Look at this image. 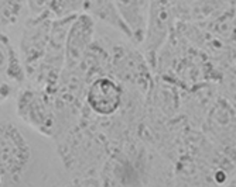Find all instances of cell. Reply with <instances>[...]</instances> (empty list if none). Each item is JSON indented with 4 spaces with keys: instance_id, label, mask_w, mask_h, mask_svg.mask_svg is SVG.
Instances as JSON below:
<instances>
[{
    "instance_id": "obj_4",
    "label": "cell",
    "mask_w": 236,
    "mask_h": 187,
    "mask_svg": "<svg viewBox=\"0 0 236 187\" xmlns=\"http://www.w3.org/2000/svg\"><path fill=\"white\" fill-rule=\"evenodd\" d=\"M54 18L45 11L37 16H27L23 26V32L20 37L18 55L23 62L27 80L34 82L40 65L44 59L50 41V32Z\"/></svg>"
},
{
    "instance_id": "obj_1",
    "label": "cell",
    "mask_w": 236,
    "mask_h": 187,
    "mask_svg": "<svg viewBox=\"0 0 236 187\" xmlns=\"http://www.w3.org/2000/svg\"><path fill=\"white\" fill-rule=\"evenodd\" d=\"M103 134L95 115L83 106L78 124L55 141L58 155L66 172L74 177H95L103 163Z\"/></svg>"
},
{
    "instance_id": "obj_2",
    "label": "cell",
    "mask_w": 236,
    "mask_h": 187,
    "mask_svg": "<svg viewBox=\"0 0 236 187\" xmlns=\"http://www.w3.org/2000/svg\"><path fill=\"white\" fill-rule=\"evenodd\" d=\"M33 158V149L21 130L9 120L0 121V187L17 186Z\"/></svg>"
},
{
    "instance_id": "obj_10",
    "label": "cell",
    "mask_w": 236,
    "mask_h": 187,
    "mask_svg": "<svg viewBox=\"0 0 236 187\" xmlns=\"http://www.w3.org/2000/svg\"><path fill=\"white\" fill-rule=\"evenodd\" d=\"M27 9V1H0V32H4V30L10 26H14L24 14Z\"/></svg>"
},
{
    "instance_id": "obj_12",
    "label": "cell",
    "mask_w": 236,
    "mask_h": 187,
    "mask_svg": "<svg viewBox=\"0 0 236 187\" xmlns=\"http://www.w3.org/2000/svg\"><path fill=\"white\" fill-rule=\"evenodd\" d=\"M11 93H13V84L4 80H0V104L9 100Z\"/></svg>"
},
{
    "instance_id": "obj_3",
    "label": "cell",
    "mask_w": 236,
    "mask_h": 187,
    "mask_svg": "<svg viewBox=\"0 0 236 187\" xmlns=\"http://www.w3.org/2000/svg\"><path fill=\"white\" fill-rule=\"evenodd\" d=\"M16 114L38 134L47 138H55L57 115L54 97L43 89L35 86L23 87L16 97Z\"/></svg>"
},
{
    "instance_id": "obj_9",
    "label": "cell",
    "mask_w": 236,
    "mask_h": 187,
    "mask_svg": "<svg viewBox=\"0 0 236 187\" xmlns=\"http://www.w3.org/2000/svg\"><path fill=\"white\" fill-rule=\"evenodd\" d=\"M45 11L54 18H64L71 17V16H78L83 13V1L82 0H53V1H45Z\"/></svg>"
},
{
    "instance_id": "obj_5",
    "label": "cell",
    "mask_w": 236,
    "mask_h": 187,
    "mask_svg": "<svg viewBox=\"0 0 236 187\" xmlns=\"http://www.w3.org/2000/svg\"><path fill=\"white\" fill-rule=\"evenodd\" d=\"M120 103V89L110 78L101 76L89 83L85 94V107L96 117L113 114Z\"/></svg>"
},
{
    "instance_id": "obj_11",
    "label": "cell",
    "mask_w": 236,
    "mask_h": 187,
    "mask_svg": "<svg viewBox=\"0 0 236 187\" xmlns=\"http://www.w3.org/2000/svg\"><path fill=\"white\" fill-rule=\"evenodd\" d=\"M65 187H101L96 177H74Z\"/></svg>"
},
{
    "instance_id": "obj_7",
    "label": "cell",
    "mask_w": 236,
    "mask_h": 187,
    "mask_svg": "<svg viewBox=\"0 0 236 187\" xmlns=\"http://www.w3.org/2000/svg\"><path fill=\"white\" fill-rule=\"evenodd\" d=\"M0 80L11 84H23L27 80L20 55L4 32H0Z\"/></svg>"
},
{
    "instance_id": "obj_6",
    "label": "cell",
    "mask_w": 236,
    "mask_h": 187,
    "mask_svg": "<svg viewBox=\"0 0 236 187\" xmlns=\"http://www.w3.org/2000/svg\"><path fill=\"white\" fill-rule=\"evenodd\" d=\"M95 21L86 13L78 14L72 21L66 35L65 65L64 68H76L85 52L93 42Z\"/></svg>"
},
{
    "instance_id": "obj_8",
    "label": "cell",
    "mask_w": 236,
    "mask_h": 187,
    "mask_svg": "<svg viewBox=\"0 0 236 187\" xmlns=\"http://www.w3.org/2000/svg\"><path fill=\"white\" fill-rule=\"evenodd\" d=\"M115 6L116 4L112 1H83V13H86L92 18L108 23L110 26L123 28V23Z\"/></svg>"
}]
</instances>
